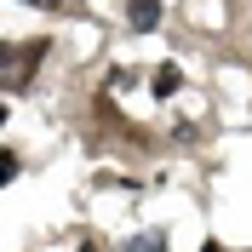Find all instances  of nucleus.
Here are the masks:
<instances>
[{"label": "nucleus", "instance_id": "nucleus-1", "mask_svg": "<svg viewBox=\"0 0 252 252\" xmlns=\"http://www.w3.org/2000/svg\"><path fill=\"white\" fill-rule=\"evenodd\" d=\"M132 17H138L143 29H149V23H155V0H132Z\"/></svg>", "mask_w": 252, "mask_h": 252}]
</instances>
